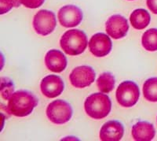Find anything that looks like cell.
I'll use <instances>...</instances> for the list:
<instances>
[{"label":"cell","mask_w":157,"mask_h":141,"mask_svg":"<svg viewBox=\"0 0 157 141\" xmlns=\"http://www.w3.org/2000/svg\"><path fill=\"white\" fill-rule=\"evenodd\" d=\"M45 65L47 68L54 73H61L67 67L66 56L59 50L52 49L45 55Z\"/></svg>","instance_id":"13"},{"label":"cell","mask_w":157,"mask_h":141,"mask_svg":"<svg viewBox=\"0 0 157 141\" xmlns=\"http://www.w3.org/2000/svg\"><path fill=\"white\" fill-rule=\"evenodd\" d=\"M20 0H0V14L8 13L12 8L19 7Z\"/></svg>","instance_id":"20"},{"label":"cell","mask_w":157,"mask_h":141,"mask_svg":"<svg viewBox=\"0 0 157 141\" xmlns=\"http://www.w3.org/2000/svg\"><path fill=\"white\" fill-rule=\"evenodd\" d=\"M128 1H133V0H128Z\"/></svg>","instance_id":"23"},{"label":"cell","mask_w":157,"mask_h":141,"mask_svg":"<svg viewBox=\"0 0 157 141\" xmlns=\"http://www.w3.org/2000/svg\"><path fill=\"white\" fill-rule=\"evenodd\" d=\"M57 18L61 26L64 28H73L82 22L83 14L76 6L66 5L59 10Z\"/></svg>","instance_id":"8"},{"label":"cell","mask_w":157,"mask_h":141,"mask_svg":"<svg viewBox=\"0 0 157 141\" xmlns=\"http://www.w3.org/2000/svg\"><path fill=\"white\" fill-rule=\"evenodd\" d=\"M87 37L83 31L70 29L64 32L60 39V45L64 52L68 55L81 54L88 45Z\"/></svg>","instance_id":"3"},{"label":"cell","mask_w":157,"mask_h":141,"mask_svg":"<svg viewBox=\"0 0 157 141\" xmlns=\"http://www.w3.org/2000/svg\"><path fill=\"white\" fill-rule=\"evenodd\" d=\"M57 25V18L53 11L41 10L33 18L32 26L37 34L46 36L54 32Z\"/></svg>","instance_id":"6"},{"label":"cell","mask_w":157,"mask_h":141,"mask_svg":"<svg viewBox=\"0 0 157 141\" xmlns=\"http://www.w3.org/2000/svg\"><path fill=\"white\" fill-rule=\"evenodd\" d=\"M64 89V83L61 77L57 75H48L42 79L40 90L43 95L49 99L59 96Z\"/></svg>","instance_id":"11"},{"label":"cell","mask_w":157,"mask_h":141,"mask_svg":"<svg viewBox=\"0 0 157 141\" xmlns=\"http://www.w3.org/2000/svg\"><path fill=\"white\" fill-rule=\"evenodd\" d=\"M116 84V79L110 73H101L97 80V87L101 92L109 93L113 90Z\"/></svg>","instance_id":"16"},{"label":"cell","mask_w":157,"mask_h":141,"mask_svg":"<svg viewBox=\"0 0 157 141\" xmlns=\"http://www.w3.org/2000/svg\"><path fill=\"white\" fill-rule=\"evenodd\" d=\"M143 95L149 102H157V77H151L143 84Z\"/></svg>","instance_id":"18"},{"label":"cell","mask_w":157,"mask_h":141,"mask_svg":"<svg viewBox=\"0 0 157 141\" xmlns=\"http://www.w3.org/2000/svg\"><path fill=\"white\" fill-rule=\"evenodd\" d=\"M131 134L136 141H150L155 137V130L152 124L138 122L133 125Z\"/></svg>","instance_id":"14"},{"label":"cell","mask_w":157,"mask_h":141,"mask_svg":"<svg viewBox=\"0 0 157 141\" xmlns=\"http://www.w3.org/2000/svg\"><path fill=\"white\" fill-rule=\"evenodd\" d=\"M117 103L123 107H132L137 103L140 97V90L136 83L126 80L118 86L116 91Z\"/></svg>","instance_id":"5"},{"label":"cell","mask_w":157,"mask_h":141,"mask_svg":"<svg viewBox=\"0 0 157 141\" xmlns=\"http://www.w3.org/2000/svg\"><path fill=\"white\" fill-rule=\"evenodd\" d=\"M128 30V21L122 15H113L107 20L105 23L107 34L114 39H120L126 36Z\"/></svg>","instance_id":"10"},{"label":"cell","mask_w":157,"mask_h":141,"mask_svg":"<svg viewBox=\"0 0 157 141\" xmlns=\"http://www.w3.org/2000/svg\"><path fill=\"white\" fill-rule=\"evenodd\" d=\"M38 103L39 99L33 93L26 90H19L9 99L6 108L10 115L24 118L31 115Z\"/></svg>","instance_id":"1"},{"label":"cell","mask_w":157,"mask_h":141,"mask_svg":"<svg viewBox=\"0 0 157 141\" xmlns=\"http://www.w3.org/2000/svg\"><path fill=\"white\" fill-rule=\"evenodd\" d=\"M20 2L24 6L29 9H36L44 3L45 0H20Z\"/></svg>","instance_id":"21"},{"label":"cell","mask_w":157,"mask_h":141,"mask_svg":"<svg viewBox=\"0 0 157 141\" xmlns=\"http://www.w3.org/2000/svg\"><path fill=\"white\" fill-rule=\"evenodd\" d=\"M124 127L118 121H109L101 128L99 137L103 141H119L123 138Z\"/></svg>","instance_id":"12"},{"label":"cell","mask_w":157,"mask_h":141,"mask_svg":"<svg viewBox=\"0 0 157 141\" xmlns=\"http://www.w3.org/2000/svg\"><path fill=\"white\" fill-rule=\"evenodd\" d=\"M96 73L92 67L88 66H77L69 75L70 83L76 88H84L94 82Z\"/></svg>","instance_id":"7"},{"label":"cell","mask_w":157,"mask_h":141,"mask_svg":"<svg viewBox=\"0 0 157 141\" xmlns=\"http://www.w3.org/2000/svg\"><path fill=\"white\" fill-rule=\"evenodd\" d=\"M88 46L90 53L98 58L108 55L113 49V43L110 37L103 32H98L92 36Z\"/></svg>","instance_id":"9"},{"label":"cell","mask_w":157,"mask_h":141,"mask_svg":"<svg viewBox=\"0 0 157 141\" xmlns=\"http://www.w3.org/2000/svg\"><path fill=\"white\" fill-rule=\"evenodd\" d=\"M73 111L68 102L62 99L54 100L47 107L46 115L52 123L63 125L70 121Z\"/></svg>","instance_id":"4"},{"label":"cell","mask_w":157,"mask_h":141,"mask_svg":"<svg viewBox=\"0 0 157 141\" xmlns=\"http://www.w3.org/2000/svg\"><path fill=\"white\" fill-rule=\"evenodd\" d=\"M84 110L90 118L103 119L109 115L112 110V102L110 98L103 92L94 93L85 100Z\"/></svg>","instance_id":"2"},{"label":"cell","mask_w":157,"mask_h":141,"mask_svg":"<svg viewBox=\"0 0 157 141\" xmlns=\"http://www.w3.org/2000/svg\"><path fill=\"white\" fill-rule=\"evenodd\" d=\"M151 17L149 13L145 9H136L131 13L130 22L132 27L137 30L145 29L150 23Z\"/></svg>","instance_id":"15"},{"label":"cell","mask_w":157,"mask_h":141,"mask_svg":"<svg viewBox=\"0 0 157 141\" xmlns=\"http://www.w3.org/2000/svg\"><path fill=\"white\" fill-rule=\"evenodd\" d=\"M141 44L148 51L157 50V29H150L145 31L141 37Z\"/></svg>","instance_id":"17"},{"label":"cell","mask_w":157,"mask_h":141,"mask_svg":"<svg viewBox=\"0 0 157 141\" xmlns=\"http://www.w3.org/2000/svg\"><path fill=\"white\" fill-rule=\"evenodd\" d=\"M1 96L3 99L9 100L14 93V84L8 77H1Z\"/></svg>","instance_id":"19"},{"label":"cell","mask_w":157,"mask_h":141,"mask_svg":"<svg viewBox=\"0 0 157 141\" xmlns=\"http://www.w3.org/2000/svg\"><path fill=\"white\" fill-rule=\"evenodd\" d=\"M146 4L149 10L157 15V0H146Z\"/></svg>","instance_id":"22"}]
</instances>
